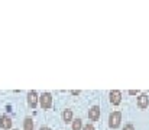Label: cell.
I'll return each instance as SVG.
<instances>
[{"instance_id": "9", "label": "cell", "mask_w": 149, "mask_h": 130, "mask_svg": "<svg viewBox=\"0 0 149 130\" xmlns=\"http://www.w3.org/2000/svg\"><path fill=\"white\" fill-rule=\"evenodd\" d=\"M71 123H72V130H81L83 129V120H81V119H74Z\"/></svg>"}, {"instance_id": "15", "label": "cell", "mask_w": 149, "mask_h": 130, "mask_svg": "<svg viewBox=\"0 0 149 130\" xmlns=\"http://www.w3.org/2000/svg\"><path fill=\"white\" fill-rule=\"evenodd\" d=\"M15 130H17V129H15Z\"/></svg>"}, {"instance_id": "5", "label": "cell", "mask_w": 149, "mask_h": 130, "mask_svg": "<svg viewBox=\"0 0 149 130\" xmlns=\"http://www.w3.org/2000/svg\"><path fill=\"white\" fill-rule=\"evenodd\" d=\"M88 119L91 122H97L100 119V107L99 106H93L90 110H88Z\"/></svg>"}, {"instance_id": "8", "label": "cell", "mask_w": 149, "mask_h": 130, "mask_svg": "<svg viewBox=\"0 0 149 130\" xmlns=\"http://www.w3.org/2000/svg\"><path fill=\"white\" fill-rule=\"evenodd\" d=\"M62 120H64L65 123H71V122H72V110H70V108L64 110V111H62Z\"/></svg>"}, {"instance_id": "3", "label": "cell", "mask_w": 149, "mask_h": 130, "mask_svg": "<svg viewBox=\"0 0 149 130\" xmlns=\"http://www.w3.org/2000/svg\"><path fill=\"white\" fill-rule=\"evenodd\" d=\"M109 97H110V103L113 106H119L120 101H122V92L119 90H111L110 94H109Z\"/></svg>"}, {"instance_id": "7", "label": "cell", "mask_w": 149, "mask_h": 130, "mask_svg": "<svg viewBox=\"0 0 149 130\" xmlns=\"http://www.w3.org/2000/svg\"><path fill=\"white\" fill-rule=\"evenodd\" d=\"M149 106V98L146 94H141L138 97V107L139 108H146Z\"/></svg>"}, {"instance_id": "2", "label": "cell", "mask_w": 149, "mask_h": 130, "mask_svg": "<svg viewBox=\"0 0 149 130\" xmlns=\"http://www.w3.org/2000/svg\"><path fill=\"white\" fill-rule=\"evenodd\" d=\"M39 103H41V107L44 108V110H47V108H51V106H52V95H51V92H44L39 98Z\"/></svg>"}, {"instance_id": "6", "label": "cell", "mask_w": 149, "mask_h": 130, "mask_svg": "<svg viewBox=\"0 0 149 130\" xmlns=\"http://www.w3.org/2000/svg\"><path fill=\"white\" fill-rule=\"evenodd\" d=\"M0 127L3 130H9L12 127V119L7 116V114H3L0 117Z\"/></svg>"}, {"instance_id": "1", "label": "cell", "mask_w": 149, "mask_h": 130, "mask_svg": "<svg viewBox=\"0 0 149 130\" xmlns=\"http://www.w3.org/2000/svg\"><path fill=\"white\" fill-rule=\"evenodd\" d=\"M122 123V113L120 111H113L109 116V126L111 129H117Z\"/></svg>"}, {"instance_id": "13", "label": "cell", "mask_w": 149, "mask_h": 130, "mask_svg": "<svg viewBox=\"0 0 149 130\" xmlns=\"http://www.w3.org/2000/svg\"><path fill=\"white\" fill-rule=\"evenodd\" d=\"M129 94H130V95H135V94H138V91H135V90H130V91H129Z\"/></svg>"}, {"instance_id": "14", "label": "cell", "mask_w": 149, "mask_h": 130, "mask_svg": "<svg viewBox=\"0 0 149 130\" xmlns=\"http://www.w3.org/2000/svg\"><path fill=\"white\" fill-rule=\"evenodd\" d=\"M39 130H51L49 127H48V126H42V127H41V129Z\"/></svg>"}, {"instance_id": "10", "label": "cell", "mask_w": 149, "mask_h": 130, "mask_svg": "<svg viewBox=\"0 0 149 130\" xmlns=\"http://www.w3.org/2000/svg\"><path fill=\"white\" fill-rule=\"evenodd\" d=\"M23 127H25V130H33V120L31 117H26L23 122Z\"/></svg>"}, {"instance_id": "11", "label": "cell", "mask_w": 149, "mask_h": 130, "mask_svg": "<svg viewBox=\"0 0 149 130\" xmlns=\"http://www.w3.org/2000/svg\"><path fill=\"white\" fill-rule=\"evenodd\" d=\"M83 130H96V129H94V126H93L91 123H87V124L83 127Z\"/></svg>"}, {"instance_id": "12", "label": "cell", "mask_w": 149, "mask_h": 130, "mask_svg": "<svg viewBox=\"0 0 149 130\" xmlns=\"http://www.w3.org/2000/svg\"><path fill=\"white\" fill-rule=\"evenodd\" d=\"M123 130H135V127H133V124H130V123H127L126 126H125V129Z\"/></svg>"}, {"instance_id": "4", "label": "cell", "mask_w": 149, "mask_h": 130, "mask_svg": "<svg viewBox=\"0 0 149 130\" xmlns=\"http://www.w3.org/2000/svg\"><path fill=\"white\" fill-rule=\"evenodd\" d=\"M28 104H29V107H32V108H35L36 106H38V92L36 91H29L28 92Z\"/></svg>"}]
</instances>
